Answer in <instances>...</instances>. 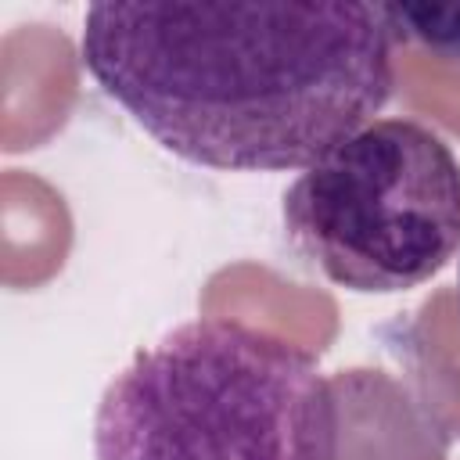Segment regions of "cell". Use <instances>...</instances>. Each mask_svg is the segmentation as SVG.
Listing matches in <instances>:
<instances>
[{
  "label": "cell",
  "instance_id": "obj_1",
  "mask_svg": "<svg viewBox=\"0 0 460 460\" xmlns=\"http://www.w3.org/2000/svg\"><path fill=\"white\" fill-rule=\"evenodd\" d=\"M79 61L155 144L223 172H302L395 90V36L367 0H104Z\"/></svg>",
  "mask_w": 460,
  "mask_h": 460
},
{
  "label": "cell",
  "instance_id": "obj_3",
  "mask_svg": "<svg viewBox=\"0 0 460 460\" xmlns=\"http://www.w3.org/2000/svg\"><path fill=\"white\" fill-rule=\"evenodd\" d=\"M280 216L331 284L410 291L460 252V158L420 119H374L295 176Z\"/></svg>",
  "mask_w": 460,
  "mask_h": 460
},
{
  "label": "cell",
  "instance_id": "obj_4",
  "mask_svg": "<svg viewBox=\"0 0 460 460\" xmlns=\"http://www.w3.org/2000/svg\"><path fill=\"white\" fill-rule=\"evenodd\" d=\"M385 18L395 43H417L420 50L460 65V0L456 4L395 0L385 4Z\"/></svg>",
  "mask_w": 460,
  "mask_h": 460
},
{
  "label": "cell",
  "instance_id": "obj_2",
  "mask_svg": "<svg viewBox=\"0 0 460 460\" xmlns=\"http://www.w3.org/2000/svg\"><path fill=\"white\" fill-rule=\"evenodd\" d=\"M93 460H341L338 385L280 334L201 316L108 381Z\"/></svg>",
  "mask_w": 460,
  "mask_h": 460
},
{
  "label": "cell",
  "instance_id": "obj_5",
  "mask_svg": "<svg viewBox=\"0 0 460 460\" xmlns=\"http://www.w3.org/2000/svg\"><path fill=\"white\" fill-rule=\"evenodd\" d=\"M456 295H460V270H456Z\"/></svg>",
  "mask_w": 460,
  "mask_h": 460
}]
</instances>
